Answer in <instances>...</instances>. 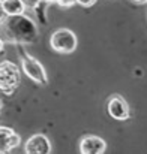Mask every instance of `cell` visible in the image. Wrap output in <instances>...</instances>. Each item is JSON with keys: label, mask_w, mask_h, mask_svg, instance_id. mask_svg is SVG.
<instances>
[{"label": "cell", "mask_w": 147, "mask_h": 154, "mask_svg": "<svg viewBox=\"0 0 147 154\" xmlns=\"http://www.w3.org/2000/svg\"><path fill=\"white\" fill-rule=\"evenodd\" d=\"M2 32L5 38L3 41L9 44H15V45L35 44L39 36L36 21L26 14L8 17L6 21L2 24Z\"/></svg>", "instance_id": "cell-1"}, {"label": "cell", "mask_w": 147, "mask_h": 154, "mask_svg": "<svg viewBox=\"0 0 147 154\" xmlns=\"http://www.w3.org/2000/svg\"><path fill=\"white\" fill-rule=\"evenodd\" d=\"M18 50H20V58H21V69L26 73V76L39 85H47L48 84L47 72H45V67L41 64V61H38L35 57H32L24 50L23 45H20Z\"/></svg>", "instance_id": "cell-2"}, {"label": "cell", "mask_w": 147, "mask_h": 154, "mask_svg": "<svg viewBox=\"0 0 147 154\" xmlns=\"http://www.w3.org/2000/svg\"><path fill=\"white\" fill-rule=\"evenodd\" d=\"M21 84V73L20 67L9 61H0V91L5 94H12Z\"/></svg>", "instance_id": "cell-3"}, {"label": "cell", "mask_w": 147, "mask_h": 154, "mask_svg": "<svg viewBox=\"0 0 147 154\" xmlns=\"http://www.w3.org/2000/svg\"><path fill=\"white\" fill-rule=\"evenodd\" d=\"M51 48L59 54H72L77 50L78 39L77 35L69 29H59L50 38Z\"/></svg>", "instance_id": "cell-4"}, {"label": "cell", "mask_w": 147, "mask_h": 154, "mask_svg": "<svg viewBox=\"0 0 147 154\" xmlns=\"http://www.w3.org/2000/svg\"><path fill=\"white\" fill-rule=\"evenodd\" d=\"M107 111H108L110 117H113L114 120L125 121V120L129 118V105L119 94H114V96H111L108 99Z\"/></svg>", "instance_id": "cell-5"}, {"label": "cell", "mask_w": 147, "mask_h": 154, "mask_svg": "<svg viewBox=\"0 0 147 154\" xmlns=\"http://www.w3.org/2000/svg\"><path fill=\"white\" fill-rule=\"evenodd\" d=\"M24 151L26 154H50L51 142L45 135H41V133L32 135L24 145Z\"/></svg>", "instance_id": "cell-6"}, {"label": "cell", "mask_w": 147, "mask_h": 154, "mask_svg": "<svg viewBox=\"0 0 147 154\" xmlns=\"http://www.w3.org/2000/svg\"><path fill=\"white\" fill-rule=\"evenodd\" d=\"M107 150V142L96 135H86L80 141L81 154H104Z\"/></svg>", "instance_id": "cell-7"}, {"label": "cell", "mask_w": 147, "mask_h": 154, "mask_svg": "<svg viewBox=\"0 0 147 154\" xmlns=\"http://www.w3.org/2000/svg\"><path fill=\"white\" fill-rule=\"evenodd\" d=\"M20 144H21V138L14 132V129L3 127V126L0 127V154L11 153Z\"/></svg>", "instance_id": "cell-8"}, {"label": "cell", "mask_w": 147, "mask_h": 154, "mask_svg": "<svg viewBox=\"0 0 147 154\" xmlns=\"http://www.w3.org/2000/svg\"><path fill=\"white\" fill-rule=\"evenodd\" d=\"M2 6L8 17L23 15V14H26V9H27V6L24 5L23 0H5L2 3Z\"/></svg>", "instance_id": "cell-9"}, {"label": "cell", "mask_w": 147, "mask_h": 154, "mask_svg": "<svg viewBox=\"0 0 147 154\" xmlns=\"http://www.w3.org/2000/svg\"><path fill=\"white\" fill-rule=\"evenodd\" d=\"M50 3H47V2H41L33 11H35V14H36V18L42 23V24H47V15H45V11H47V8H48Z\"/></svg>", "instance_id": "cell-10"}, {"label": "cell", "mask_w": 147, "mask_h": 154, "mask_svg": "<svg viewBox=\"0 0 147 154\" xmlns=\"http://www.w3.org/2000/svg\"><path fill=\"white\" fill-rule=\"evenodd\" d=\"M56 3L62 8H71V6L77 5V0H57Z\"/></svg>", "instance_id": "cell-11"}, {"label": "cell", "mask_w": 147, "mask_h": 154, "mask_svg": "<svg viewBox=\"0 0 147 154\" xmlns=\"http://www.w3.org/2000/svg\"><path fill=\"white\" fill-rule=\"evenodd\" d=\"M96 2H98V0H77V5H80V6H83V8H90V6H93Z\"/></svg>", "instance_id": "cell-12"}, {"label": "cell", "mask_w": 147, "mask_h": 154, "mask_svg": "<svg viewBox=\"0 0 147 154\" xmlns=\"http://www.w3.org/2000/svg\"><path fill=\"white\" fill-rule=\"evenodd\" d=\"M24 2V5L27 6V8H30V9H35L42 0H23Z\"/></svg>", "instance_id": "cell-13"}, {"label": "cell", "mask_w": 147, "mask_h": 154, "mask_svg": "<svg viewBox=\"0 0 147 154\" xmlns=\"http://www.w3.org/2000/svg\"><path fill=\"white\" fill-rule=\"evenodd\" d=\"M6 18H8V15H6V12H5L2 3H0V24H3V23L6 21Z\"/></svg>", "instance_id": "cell-14"}, {"label": "cell", "mask_w": 147, "mask_h": 154, "mask_svg": "<svg viewBox=\"0 0 147 154\" xmlns=\"http://www.w3.org/2000/svg\"><path fill=\"white\" fill-rule=\"evenodd\" d=\"M3 50H5V41L0 38V52L3 51Z\"/></svg>", "instance_id": "cell-15"}, {"label": "cell", "mask_w": 147, "mask_h": 154, "mask_svg": "<svg viewBox=\"0 0 147 154\" xmlns=\"http://www.w3.org/2000/svg\"><path fill=\"white\" fill-rule=\"evenodd\" d=\"M132 2H135L138 5H147V0H132Z\"/></svg>", "instance_id": "cell-16"}, {"label": "cell", "mask_w": 147, "mask_h": 154, "mask_svg": "<svg viewBox=\"0 0 147 154\" xmlns=\"http://www.w3.org/2000/svg\"><path fill=\"white\" fill-rule=\"evenodd\" d=\"M44 2H47V3H56L57 0H44Z\"/></svg>", "instance_id": "cell-17"}, {"label": "cell", "mask_w": 147, "mask_h": 154, "mask_svg": "<svg viewBox=\"0 0 147 154\" xmlns=\"http://www.w3.org/2000/svg\"><path fill=\"white\" fill-rule=\"evenodd\" d=\"M0 111H2V100H0Z\"/></svg>", "instance_id": "cell-18"}, {"label": "cell", "mask_w": 147, "mask_h": 154, "mask_svg": "<svg viewBox=\"0 0 147 154\" xmlns=\"http://www.w3.org/2000/svg\"><path fill=\"white\" fill-rule=\"evenodd\" d=\"M3 2H5V0H0V3H3Z\"/></svg>", "instance_id": "cell-19"}]
</instances>
